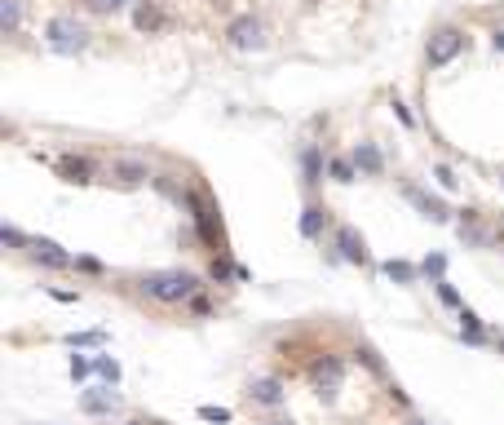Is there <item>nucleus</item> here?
<instances>
[{
    "label": "nucleus",
    "instance_id": "obj_22",
    "mask_svg": "<svg viewBox=\"0 0 504 425\" xmlns=\"http://www.w3.org/2000/svg\"><path fill=\"white\" fill-rule=\"evenodd\" d=\"M102 341H107V333H102V328H93V333H71V337H66V346L80 350V346H102Z\"/></svg>",
    "mask_w": 504,
    "mask_h": 425
},
{
    "label": "nucleus",
    "instance_id": "obj_24",
    "mask_svg": "<svg viewBox=\"0 0 504 425\" xmlns=\"http://www.w3.org/2000/svg\"><path fill=\"white\" fill-rule=\"evenodd\" d=\"M89 372H93V359H89V354H71V377H76V381H84Z\"/></svg>",
    "mask_w": 504,
    "mask_h": 425
},
{
    "label": "nucleus",
    "instance_id": "obj_6",
    "mask_svg": "<svg viewBox=\"0 0 504 425\" xmlns=\"http://www.w3.org/2000/svg\"><path fill=\"white\" fill-rule=\"evenodd\" d=\"M226 40L234 44V49H265V27H261V18H252V13H244V18H234L230 27H226Z\"/></svg>",
    "mask_w": 504,
    "mask_h": 425
},
{
    "label": "nucleus",
    "instance_id": "obj_2",
    "mask_svg": "<svg viewBox=\"0 0 504 425\" xmlns=\"http://www.w3.org/2000/svg\"><path fill=\"white\" fill-rule=\"evenodd\" d=\"M44 44L54 49V54H80L84 44H89V31H84V23L80 18H71V13H58V18H49V27H44Z\"/></svg>",
    "mask_w": 504,
    "mask_h": 425
},
{
    "label": "nucleus",
    "instance_id": "obj_32",
    "mask_svg": "<svg viewBox=\"0 0 504 425\" xmlns=\"http://www.w3.org/2000/svg\"><path fill=\"white\" fill-rule=\"evenodd\" d=\"M407 425H429V421H416V417H412V421H407Z\"/></svg>",
    "mask_w": 504,
    "mask_h": 425
},
{
    "label": "nucleus",
    "instance_id": "obj_14",
    "mask_svg": "<svg viewBox=\"0 0 504 425\" xmlns=\"http://www.w3.org/2000/svg\"><path fill=\"white\" fill-rule=\"evenodd\" d=\"M323 226H328V208H318V204L301 208V235H306V239H318V235H323Z\"/></svg>",
    "mask_w": 504,
    "mask_h": 425
},
{
    "label": "nucleus",
    "instance_id": "obj_5",
    "mask_svg": "<svg viewBox=\"0 0 504 425\" xmlns=\"http://www.w3.org/2000/svg\"><path fill=\"white\" fill-rule=\"evenodd\" d=\"M107 177L115 186H142V182H150V164L146 160H138V155H115L111 164H107Z\"/></svg>",
    "mask_w": 504,
    "mask_h": 425
},
{
    "label": "nucleus",
    "instance_id": "obj_25",
    "mask_svg": "<svg viewBox=\"0 0 504 425\" xmlns=\"http://www.w3.org/2000/svg\"><path fill=\"white\" fill-rule=\"evenodd\" d=\"M199 417H204V421H217V425H226V421H230V407H212V403H204V407H199Z\"/></svg>",
    "mask_w": 504,
    "mask_h": 425
},
{
    "label": "nucleus",
    "instance_id": "obj_1",
    "mask_svg": "<svg viewBox=\"0 0 504 425\" xmlns=\"http://www.w3.org/2000/svg\"><path fill=\"white\" fill-rule=\"evenodd\" d=\"M142 292L164 306H177V301L199 297V280L191 270H155V275H142Z\"/></svg>",
    "mask_w": 504,
    "mask_h": 425
},
{
    "label": "nucleus",
    "instance_id": "obj_30",
    "mask_svg": "<svg viewBox=\"0 0 504 425\" xmlns=\"http://www.w3.org/2000/svg\"><path fill=\"white\" fill-rule=\"evenodd\" d=\"M5 244H13V249H23L27 239H23V231H13V226H5Z\"/></svg>",
    "mask_w": 504,
    "mask_h": 425
},
{
    "label": "nucleus",
    "instance_id": "obj_10",
    "mask_svg": "<svg viewBox=\"0 0 504 425\" xmlns=\"http://www.w3.org/2000/svg\"><path fill=\"white\" fill-rule=\"evenodd\" d=\"M58 173H62V182H76V186L93 182V164H89L84 155H62V160H58Z\"/></svg>",
    "mask_w": 504,
    "mask_h": 425
},
{
    "label": "nucleus",
    "instance_id": "obj_34",
    "mask_svg": "<svg viewBox=\"0 0 504 425\" xmlns=\"http://www.w3.org/2000/svg\"><path fill=\"white\" fill-rule=\"evenodd\" d=\"M128 425H146V421H128Z\"/></svg>",
    "mask_w": 504,
    "mask_h": 425
},
{
    "label": "nucleus",
    "instance_id": "obj_3",
    "mask_svg": "<svg viewBox=\"0 0 504 425\" xmlns=\"http://www.w3.org/2000/svg\"><path fill=\"white\" fill-rule=\"evenodd\" d=\"M460 49H464V31L460 27H438L425 44V62L429 67H447V62L460 58Z\"/></svg>",
    "mask_w": 504,
    "mask_h": 425
},
{
    "label": "nucleus",
    "instance_id": "obj_19",
    "mask_svg": "<svg viewBox=\"0 0 504 425\" xmlns=\"http://www.w3.org/2000/svg\"><path fill=\"white\" fill-rule=\"evenodd\" d=\"M385 275H390L394 284H416V266H412V261H398V257L385 261Z\"/></svg>",
    "mask_w": 504,
    "mask_h": 425
},
{
    "label": "nucleus",
    "instance_id": "obj_18",
    "mask_svg": "<svg viewBox=\"0 0 504 425\" xmlns=\"http://www.w3.org/2000/svg\"><path fill=\"white\" fill-rule=\"evenodd\" d=\"M93 372H97V377H102L107 385H120V359L97 354V359H93Z\"/></svg>",
    "mask_w": 504,
    "mask_h": 425
},
{
    "label": "nucleus",
    "instance_id": "obj_29",
    "mask_svg": "<svg viewBox=\"0 0 504 425\" xmlns=\"http://www.w3.org/2000/svg\"><path fill=\"white\" fill-rule=\"evenodd\" d=\"M359 359H363V364L372 368V372H385V368H380V359H376V350H367V346H363V350H359Z\"/></svg>",
    "mask_w": 504,
    "mask_h": 425
},
{
    "label": "nucleus",
    "instance_id": "obj_11",
    "mask_svg": "<svg viewBox=\"0 0 504 425\" xmlns=\"http://www.w3.org/2000/svg\"><path fill=\"white\" fill-rule=\"evenodd\" d=\"M336 249H341L345 261H354V266H367V249H363V235H354L349 226L336 231Z\"/></svg>",
    "mask_w": 504,
    "mask_h": 425
},
{
    "label": "nucleus",
    "instance_id": "obj_28",
    "mask_svg": "<svg viewBox=\"0 0 504 425\" xmlns=\"http://www.w3.org/2000/svg\"><path fill=\"white\" fill-rule=\"evenodd\" d=\"M433 177H438L443 191H456V173H451V169H433Z\"/></svg>",
    "mask_w": 504,
    "mask_h": 425
},
{
    "label": "nucleus",
    "instance_id": "obj_31",
    "mask_svg": "<svg viewBox=\"0 0 504 425\" xmlns=\"http://www.w3.org/2000/svg\"><path fill=\"white\" fill-rule=\"evenodd\" d=\"M491 44H496V54H504V31H496V36H491Z\"/></svg>",
    "mask_w": 504,
    "mask_h": 425
},
{
    "label": "nucleus",
    "instance_id": "obj_20",
    "mask_svg": "<svg viewBox=\"0 0 504 425\" xmlns=\"http://www.w3.org/2000/svg\"><path fill=\"white\" fill-rule=\"evenodd\" d=\"M23 23V9H18V0H0V27H5V36H13Z\"/></svg>",
    "mask_w": 504,
    "mask_h": 425
},
{
    "label": "nucleus",
    "instance_id": "obj_21",
    "mask_svg": "<svg viewBox=\"0 0 504 425\" xmlns=\"http://www.w3.org/2000/svg\"><path fill=\"white\" fill-rule=\"evenodd\" d=\"M328 173H332V182H341V186H349V182H354V160H345V155H336L332 160V164H328Z\"/></svg>",
    "mask_w": 504,
    "mask_h": 425
},
{
    "label": "nucleus",
    "instance_id": "obj_15",
    "mask_svg": "<svg viewBox=\"0 0 504 425\" xmlns=\"http://www.w3.org/2000/svg\"><path fill=\"white\" fill-rule=\"evenodd\" d=\"M248 399H257V403H265V407H275V403H283V385L270 381V377H261V381H252V385H248Z\"/></svg>",
    "mask_w": 504,
    "mask_h": 425
},
{
    "label": "nucleus",
    "instance_id": "obj_16",
    "mask_svg": "<svg viewBox=\"0 0 504 425\" xmlns=\"http://www.w3.org/2000/svg\"><path fill=\"white\" fill-rule=\"evenodd\" d=\"M301 173H306V186L323 182V160H318V146H306L301 151Z\"/></svg>",
    "mask_w": 504,
    "mask_h": 425
},
{
    "label": "nucleus",
    "instance_id": "obj_33",
    "mask_svg": "<svg viewBox=\"0 0 504 425\" xmlns=\"http://www.w3.org/2000/svg\"><path fill=\"white\" fill-rule=\"evenodd\" d=\"M270 425H292V421H270Z\"/></svg>",
    "mask_w": 504,
    "mask_h": 425
},
{
    "label": "nucleus",
    "instance_id": "obj_13",
    "mask_svg": "<svg viewBox=\"0 0 504 425\" xmlns=\"http://www.w3.org/2000/svg\"><path fill=\"white\" fill-rule=\"evenodd\" d=\"M349 160H354L359 173H372V177H380V169H385V160H380V151H376L372 142H359L354 151H349Z\"/></svg>",
    "mask_w": 504,
    "mask_h": 425
},
{
    "label": "nucleus",
    "instance_id": "obj_4",
    "mask_svg": "<svg viewBox=\"0 0 504 425\" xmlns=\"http://www.w3.org/2000/svg\"><path fill=\"white\" fill-rule=\"evenodd\" d=\"M341 377H345V364L336 354H323L318 364L310 368V381H314V395L323 399V403H332L336 399V390H341Z\"/></svg>",
    "mask_w": 504,
    "mask_h": 425
},
{
    "label": "nucleus",
    "instance_id": "obj_12",
    "mask_svg": "<svg viewBox=\"0 0 504 425\" xmlns=\"http://www.w3.org/2000/svg\"><path fill=\"white\" fill-rule=\"evenodd\" d=\"M407 200H412L420 212H425L429 222H447V217H451V212H447V204H443V200H433V195H425L420 186H407Z\"/></svg>",
    "mask_w": 504,
    "mask_h": 425
},
{
    "label": "nucleus",
    "instance_id": "obj_23",
    "mask_svg": "<svg viewBox=\"0 0 504 425\" xmlns=\"http://www.w3.org/2000/svg\"><path fill=\"white\" fill-rule=\"evenodd\" d=\"M420 270H425V275H429V280H433V284H438V280H443V270H447V257H443V253H429L425 261H420Z\"/></svg>",
    "mask_w": 504,
    "mask_h": 425
},
{
    "label": "nucleus",
    "instance_id": "obj_8",
    "mask_svg": "<svg viewBox=\"0 0 504 425\" xmlns=\"http://www.w3.org/2000/svg\"><path fill=\"white\" fill-rule=\"evenodd\" d=\"M120 407V395H115V385H102V390H84L80 395V412H89V417H107Z\"/></svg>",
    "mask_w": 504,
    "mask_h": 425
},
{
    "label": "nucleus",
    "instance_id": "obj_26",
    "mask_svg": "<svg viewBox=\"0 0 504 425\" xmlns=\"http://www.w3.org/2000/svg\"><path fill=\"white\" fill-rule=\"evenodd\" d=\"M438 297H443L447 306H460V292H456V288H451L447 280H438Z\"/></svg>",
    "mask_w": 504,
    "mask_h": 425
},
{
    "label": "nucleus",
    "instance_id": "obj_7",
    "mask_svg": "<svg viewBox=\"0 0 504 425\" xmlns=\"http://www.w3.org/2000/svg\"><path fill=\"white\" fill-rule=\"evenodd\" d=\"M27 249H31V257H36L40 266H49V270H71V266H76V257H71V253H62L54 239H31Z\"/></svg>",
    "mask_w": 504,
    "mask_h": 425
},
{
    "label": "nucleus",
    "instance_id": "obj_9",
    "mask_svg": "<svg viewBox=\"0 0 504 425\" xmlns=\"http://www.w3.org/2000/svg\"><path fill=\"white\" fill-rule=\"evenodd\" d=\"M133 27L146 31V36H150V31H164L168 27V13L160 9V0H142V5L133 9Z\"/></svg>",
    "mask_w": 504,
    "mask_h": 425
},
{
    "label": "nucleus",
    "instance_id": "obj_17",
    "mask_svg": "<svg viewBox=\"0 0 504 425\" xmlns=\"http://www.w3.org/2000/svg\"><path fill=\"white\" fill-rule=\"evenodd\" d=\"M460 337L469 341V346H482V341H486V333H482V319L474 315V310H464V306H460Z\"/></svg>",
    "mask_w": 504,
    "mask_h": 425
},
{
    "label": "nucleus",
    "instance_id": "obj_35",
    "mask_svg": "<svg viewBox=\"0 0 504 425\" xmlns=\"http://www.w3.org/2000/svg\"><path fill=\"white\" fill-rule=\"evenodd\" d=\"M120 5H128V0H120Z\"/></svg>",
    "mask_w": 504,
    "mask_h": 425
},
{
    "label": "nucleus",
    "instance_id": "obj_27",
    "mask_svg": "<svg viewBox=\"0 0 504 425\" xmlns=\"http://www.w3.org/2000/svg\"><path fill=\"white\" fill-rule=\"evenodd\" d=\"M76 270H84V275H102V261H93V257H76Z\"/></svg>",
    "mask_w": 504,
    "mask_h": 425
}]
</instances>
